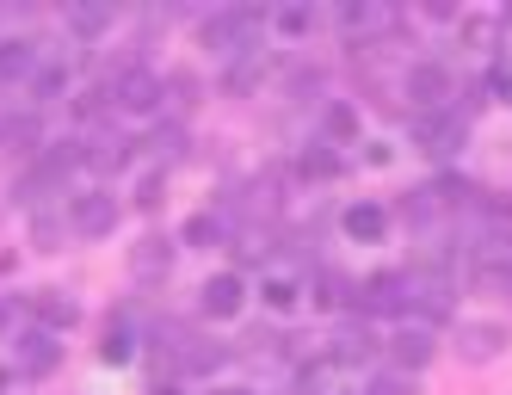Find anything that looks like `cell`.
<instances>
[{
  "mask_svg": "<svg viewBox=\"0 0 512 395\" xmlns=\"http://www.w3.org/2000/svg\"><path fill=\"white\" fill-rule=\"evenodd\" d=\"M408 99L420 105V112H445L451 105V75L438 62H414L408 68Z\"/></svg>",
  "mask_w": 512,
  "mask_h": 395,
  "instance_id": "cell-1",
  "label": "cell"
},
{
  "mask_svg": "<svg viewBox=\"0 0 512 395\" xmlns=\"http://www.w3.org/2000/svg\"><path fill=\"white\" fill-rule=\"evenodd\" d=\"M112 99L124 105V112H142V118H149L155 105H161V81L149 75V68H124V75L112 81Z\"/></svg>",
  "mask_w": 512,
  "mask_h": 395,
  "instance_id": "cell-2",
  "label": "cell"
},
{
  "mask_svg": "<svg viewBox=\"0 0 512 395\" xmlns=\"http://www.w3.org/2000/svg\"><path fill=\"white\" fill-rule=\"evenodd\" d=\"M414 136L426 142V155H457V142H463V118L451 112H420V124H414Z\"/></svg>",
  "mask_w": 512,
  "mask_h": 395,
  "instance_id": "cell-3",
  "label": "cell"
},
{
  "mask_svg": "<svg viewBox=\"0 0 512 395\" xmlns=\"http://www.w3.org/2000/svg\"><path fill=\"white\" fill-rule=\"evenodd\" d=\"M75 229H81V235H112V229H118V198H112V192L75 198Z\"/></svg>",
  "mask_w": 512,
  "mask_h": 395,
  "instance_id": "cell-4",
  "label": "cell"
},
{
  "mask_svg": "<svg viewBox=\"0 0 512 395\" xmlns=\"http://www.w3.org/2000/svg\"><path fill=\"white\" fill-rule=\"evenodd\" d=\"M241 303H247V284H241V272H216L210 284H204V315H241Z\"/></svg>",
  "mask_w": 512,
  "mask_h": 395,
  "instance_id": "cell-5",
  "label": "cell"
},
{
  "mask_svg": "<svg viewBox=\"0 0 512 395\" xmlns=\"http://www.w3.org/2000/svg\"><path fill=\"white\" fill-rule=\"evenodd\" d=\"M56 365H62L56 334H38V328H31V334L19 340V371H25V377H50Z\"/></svg>",
  "mask_w": 512,
  "mask_h": 395,
  "instance_id": "cell-6",
  "label": "cell"
},
{
  "mask_svg": "<svg viewBox=\"0 0 512 395\" xmlns=\"http://www.w3.org/2000/svg\"><path fill=\"white\" fill-rule=\"evenodd\" d=\"M340 229H346L352 241H377V235L389 229V210H383V204H371V198H358V204H346Z\"/></svg>",
  "mask_w": 512,
  "mask_h": 395,
  "instance_id": "cell-7",
  "label": "cell"
},
{
  "mask_svg": "<svg viewBox=\"0 0 512 395\" xmlns=\"http://www.w3.org/2000/svg\"><path fill=\"white\" fill-rule=\"evenodd\" d=\"M364 315H401L408 309V291H401V278H371L364 284V297H358Z\"/></svg>",
  "mask_w": 512,
  "mask_h": 395,
  "instance_id": "cell-8",
  "label": "cell"
},
{
  "mask_svg": "<svg viewBox=\"0 0 512 395\" xmlns=\"http://www.w3.org/2000/svg\"><path fill=\"white\" fill-rule=\"evenodd\" d=\"M389 358H395L401 371H420L426 358H432V334H426V328H401V334L389 340Z\"/></svg>",
  "mask_w": 512,
  "mask_h": 395,
  "instance_id": "cell-9",
  "label": "cell"
},
{
  "mask_svg": "<svg viewBox=\"0 0 512 395\" xmlns=\"http://www.w3.org/2000/svg\"><path fill=\"white\" fill-rule=\"evenodd\" d=\"M31 44H19V38H0V81H13V75H31Z\"/></svg>",
  "mask_w": 512,
  "mask_h": 395,
  "instance_id": "cell-10",
  "label": "cell"
},
{
  "mask_svg": "<svg viewBox=\"0 0 512 395\" xmlns=\"http://www.w3.org/2000/svg\"><path fill=\"white\" fill-rule=\"evenodd\" d=\"M31 315H44L50 328H68V321H75V303H62V291H38L31 297Z\"/></svg>",
  "mask_w": 512,
  "mask_h": 395,
  "instance_id": "cell-11",
  "label": "cell"
},
{
  "mask_svg": "<svg viewBox=\"0 0 512 395\" xmlns=\"http://www.w3.org/2000/svg\"><path fill=\"white\" fill-rule=\"evenodd\" d=\"M500 346H506L500 328H463V358H494Z\"/></svg>",
  "mask_w": 512,
  "mask_h": 395,
  "instance_id": "cell-12",
  "label": "cell"
},
{
  "mask_svg": "<svg viewBox=\"0 0 512 395\" xmlns=\"http://www.w3.org/2000/svg\"><path fill=\"white\" fill-rule=\"evenodd\" d=\"M149 149H155L161 161H173L179 149H192V142H186V124H161V130L149 136Z\"/></svg>",
  "mask_w": 512,
  "mask_h": 395,
  "instance_id": "cell-13",
  "label": "cell"
},
{
  "mask_svg": "<svg viewBox=\"0 0 512 395\" xmlns=\"http://www.w3.org/2000/svg\"><path fill=\"white\" fill-rule=\"evenodd\" d=\"M192 352H179V358H186V371H216V365H223V346H216V340H186Z\"/></svg>",
  "mask_w": 512,
  "mask_h": 395,
  "instance_id": "cell-14",
  "label": "cell"
},
{
  "mask_svg": "<svg viewBox=\"0 0 512 395\" xmlns=\"http://www.w3.org/2000/svg\"><path fill=\"white\" fill-rule=\"evenodd\" d=\"M260 297H266L272 315H284L290 303H297V278H266V291H260Z\"/></svg>",
  "mask_w": 512,
  "mask_h": 395,
  "instance_id": "cell-15",
  "label": "cell"
},
{
  "mask_svg": "<svg viewBox=\"0 0 512 395\" xmlns=\"http://www.w3.org/2000/svg\"><path fill=\"white\" fill-rule=\"evenodd\" d=\"M105 19H112L105 7H81V13H68V31H75V38H99Z\"/></svg>",
  "mask_w": 512,
  "mask_h": 395,
  "instance_id": "cell-16",
  "label": "cell"
},
{
  "mask_svg": "<svg viewBox=\"0 0 512 395\" xmlns=\"http://www.w3.org/2000/svg\"><path fill=\"white\" fill-rule=\"evenodd\" d=\"M130 352H136V346H130V328H124V321H118V328L105 334V358H112V365H124Z\"/></svg>",
  "mask_w": 512,
  "mask_h": 395,
  "instance_id": "cell-17",
  "label": "cell"
},
{
  "mask_svg": "<svg viewBox=\"0 0 512 395\" xmlns=\"http://www.w3.org/2000/svg\"><path fill=\"white\" fill-rule=\"evenodd\" d=\"M161 93H167L173 105H198V81H192V75H179V81H167Z\"/></svg>",
  "mask_w": 512,
  "mask_h": 395,
  "instance_id": "cell-18",
  "label": "cell"
},
{
  "mask_svg": "<svg viewBox=\"0 0 512 395\" xmlns=\"http://www.w3.org/2000/svg\"><path fill=\"white\" fill-rule=\"evenodd\" d=\"M142 272H167V241H142Z\"/></svg>",
  "mask_w": 512,
  "mask_h": 395,
  "instance_id": "cell-19",
  "label": "cell"
},
{
  "mask_svg": "<svg viewBox=\"0 0 512 395\" xmlns=\"http://www.w3.org/2000/svg\"><path fill=\"white\" fill-rule=\"evenodd\" d=\"M303 173H315V179H327V173H340V155H327V149H315V155H303Z\"/></svg>",
  "mask_w": 512,
  "mask_h": 395,
  "instance_id": "cell-20",
  "label": "cell"
},
{
  "mask_svg": "<svg viewBox=\"0 0 512 395\" xmlns=\"http://www.w3.org/2000/svg\"><path fill=\"white\" fill-rule=\"evenodd\" d=\"M327 130H334V136H352V130H358L352 105H327Z\"/></svg>",
  "mask_w": 512,
  "mask_h": 395,
  "instance_id": "cell-21",
  "label": "cell"
},
{
  "mask_svg": "<svg viewBox=\"0 0 512 395\" xmlns=\"http://www.w3.org/2000/svg\"><path fill=\"white\" fill-rule=\"evenodd\" d=\"M278 31H290V38H297V31H309V13H303V7H284V13H278Z\"/></svg>",
  "mask_w": 512,
  "mask_h": 395,
  "instance_id": "cell-22",
  "label": "cell"
},
{
  "mask_svg": "<svg viewBox=\"0 0 512 395\" xmlns=\"http://www.w3.org/2000/svg\"><path fill=\"white\" fill-rule=\"evenodd\" d=\"M136 204H142V210H155V204H161V173H149V179H142V192H136Z\"/></svg>",
  "mask_w": 512,
  "mask_h": 395,
  "instance_id": "cell-23",
  "label": "cell"
},
{
  "mask_svg": "<svg viewBox=\"0 0 512 395\" xmlns=\"http://www.w3.org/2000/svg\"><path fill=\"white\" fill-rule=\"evenodd\" d=\"M216 235H223V223H216V217H198V223L186 229V241H216Z\"/></svg>",
  "mask_w": 512,
  "mask_h": 395,
  "instance_id": "cell-24",
  "label": "cell"
},
{
  "mask_svg": "<svg viewBox=\"0 0 512 395\" xmlns=\"http://www.w3.org/2000/svg\"><path fill=\"white\" fill-rule=\"evenodd\" d=\"M371 395H414V383H401V377H389V383H383V377H377V383H371Z\"/></svg>",
  "mask_w": 512,
  "mask_h": 395,
  "instance_id": "cell-25",
  "label": "cell"
},
{
  "mask_svg": "<svg viewBox=\"0 0 512 395\" xmlns=\"http://www.w3.org/2000/svg\"><path fill=\"white\" fill-rule=\"evenodd\" d=\"M229 395H253V389H229Z\"/></svg>",
  "mask_w": 512,
  "mask_h": 395,
  "instance_id": "cell-26",
  "label": "cell"
},
{
  "mask_svg": "<svg viewBox=\"0 0 512 395\" xmlns=\"http://www.w3.org/2000/svg\"><path fill=\"white\" fill-rule=\"evenodd\" d=\"M0 328H7V309H0Z\"/></svg>",
  "mask_w": 512,
  "mask_h": 395,
  "instance_id": "cell-27",
  "label": "cell"
},
{
  "mask_svg": "<svg viewBox=\"0 0 512 395\" xmlns=\"http://www.w3.org/2000/svg\"><path fill=\"white\" fill-rule=\"evenodd\" d=\"M155 395H173V389H155Z\"/></svg>",
  "mask_w": 512,
  "mask_h": 395,
  "instance_id": "cell-28",
  "label": "cell"
},
{
  "mask_svg": "<svg viewBox=\"0 0 512 395\" xmlns=\"http://www.w3.org/2000/svg\"><path fill=\"white\" fill-rule=\"evenodd\" d=\"M506 19H512V13H506Z\"/></svg>",
  "mask_w": 512,
  "mask_h": 395,
  "instance_id": "cell-29",
  "label": "cell"
}]
</instances>
